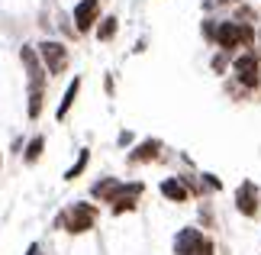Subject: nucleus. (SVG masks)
Listing matches in <instances>:
<instances>
[{"instance_id": "21", "label": "nucleus", "mask_w": 261, "mask_h": 255, "mask_svg": "<svg viewBox=\"0 0 261 255\" xmlns=\"http://www.w3.org/2000/svg\"><path fill=\"white\" fill-rule=\"evenodd\" d=\"M258 52H261V26H258Z\"/></svg>"}, {"instance_id": "12", "label": "nucleus", "mask_w": 261, "mask_h": 255, "mask_svg": "<svg viewBox=\"0 0 261 255\" xmlns=\"http://www.w3.org/2000/svg\"><path fill=\"white\" fill-rule=\"evenodd\" d=\"M116 29H119L116 16H103V19L97 23V39H100V42H110V39L116 36Z\"/></svg>"}, {"instance_id": "1", "label": "nucleus", "mask_w": 261, "mask_h": 255, "mask_svg": "<svg viewBox=\"0 0 261 255\" xmlns=\"http://www.w3.org/2000/svg\"><path fill=\"white\" fill-rule=\"evenodd\" d=\"M232 81L242 87V94H255L261 90V52L258 49H245L232 58Z\"/></svg>"}, {"instance_id": "17", "label": "nucleus", "mask_w": 261, "mask_h": 255, "mask_svg": "<svg viewBox=\"0 0 261 255\" xmlns=\"http://www.w3.org/2000/svg\"><path fill=\"white\" fill-rule=\"evenodd\" d=\"M210 65H213L216 75H226V68H232V55H229V52H219V49H216V55H213V62H210Z\"/></svg>"}, {"instance_id": "4", "label": "nucleus", "mask_w": 261, "mask_h": 255, "mask_svg": "<svg viewBox=\"0 0 261 255\" xmlns=\"http://www.w3.org/2000/svg\"><path fill=\"white\" fill-rule=\"evenodd\" d=\"M236 210L242 213L245 220H255L261 213V188L255 184V181H242V184L236 188Z\"/></svg>"}, {"instance_id": "16", "label": "nucleus", "mask_w": 261, "mask_h": 255, "mask_svg": "<svg viewBox=\"0 0 261 255\" xmlns=\"http://www.w3.org/2000/svg\"><path fill=\"white\" fill-rule=\"evenodd\" d=\"M87 161H90V152H87V149H81V155H77V161H74V165L65 171V181H74V178H81V171L87 168Z\"/></svg>"}, {"instance_id": "2", "label": "nucleus", "mask_w": 261, "mask_h": 255, "mask_svg": "<svg viewBox=\"0 0 261 255\" xmlns=\"http://www.w3.org/2000/svg\"><path fill=\"white\" fill-rule=\"evenodd\" d=\"M94 223H97V207H94V203H74V207H68L65 213L55 217V226L74 233V236H77V233L94 229Z\"/></svg>"}, {"instance_id": "20", "label": "nucleus", "mask_w": 261, "mask_h": 255, "mask_svg": "<svg viewBox=\"0 0 261 255\" xmlns=\"http://www.w3.org/2000/svg\"><path fill=\"white\" fill-rule=\"evenodd\" d=\"M216 4H232V7H239V4H242V0H216Z\"/></svg>"}, {"instance_id": "15", "label": "nucleus", "mask_w": 261, "mask_h": 255, "mask_svg": "<svg viewBox=\"0 0 261 255\" xmlns=\"http://www.w3.org/2000/svg\"><path fill=\"white\" fill-rule=\"evenodd\" d=\"M29 120H39V113H42V87H29Z\"/></svg>"}, {"instance_id": "7", "label": "nucleus", "mask_w": 261, "mask_h": 255, "mask_svg": "<svg viewBox=\"0 0 261 255\" xmlns=\"http://www.w3.org/2000/svg\"><path fill=\"white\" fill-rule=\"evenodd\" d=\"M19 58H23V65L29 71V87H42L45 84V75H48V71H42V55H39L33 45H23Z\"/></svg>"}, {"instance_id": "6", "label": "nucleus", "mask_w": 261, "mask_h": 255, "mask_svg": "<svg viewBox=\"0 0 261 255\" xmlns=\"http://www.w3.org/2000/svg\"><path fill=\"white\" fill-rule=\"evenodd\" d=\"M100 23V0H81L74 7V29L77 33H90Z\"/></svg>"}, {"instance_id": "5", "label": "nucleus", "mask_w": 261, "mask_h": 255, "mask_svg": "<svg viewBox=\"0 0 261 255\" xmlns=\"http://www.w3.org/2000/svg\"><path fill=\"white\" fill-rule=\"evenodd\" d=\"M39 55H42V65H45L48 75H62L68 68V49L62 42H52V39L39 42Z\"/></svg>"}, {"instance_id": "8", "label": "nucleus", "mask_w": 261, "mask_h": 255, "mask_svg": "<svg viewBox=\"0 0 261 255\" xmlns=\"http://www.w3.org/2000/svg\"><path fill=\"white\" fill-rule=\"evenodd\" d=\"M123 184H126V181H119V178H100L97 184L90 188V197H94V200H103V203L113 207V203L119 200V194H123Z\"/></svg>"}, {"instance_id": "13", "label": "nucleus", "mask_w": 261, "mask_h": 255, "mask_svg": "<svg viewBox=\"0 0 261 255\" xmlns=\"http://www.w3.org/2000/svg\"><path fill=\"white\" fill-rule=\"evenodd\" d=\"M42 149H45V136H33L29 139V146H26V165H36L39 161V155H42Z\"/></svg>"}, {"instance_id": "19", "label": "nucleus", "mask_w": 261, "mask_h": 255, "mask_svg": "<svg viewBox=\"0 0 261 255\" xmlns=\"http://www.w3.org/2000/svg\"><path fill=\"white\" fill-rule=\"evenodd\" d=\"M200 184H203L206 191H223V181H219L216 175H210V171H203V175H200Z\"/></svg>"}, {"instance_id": "3", "label": "nucleus", "mask_w": 261, "mask_h": 255, "mask_svg": "<svg viewBox=\"0 0 261 255\" xmlns=\"http://www.w3.org/2000/svg\"><path fill=\"white\" fill-rule=\"evenodd\" d=\"M206 249H213V239L203 236V229L184 226L174 236V255H203Z\"/></svg>"}, {"instance_id": "14", "label": "nucleus", "mask_w": 261, "mask_h": 255, "mask_svg": "<svg viewBox=\"0 0 261 255\" xmlns=\"http://www.w3.org/2000/svg\"><path fill=\"white\" fill-rule=\"evenodd\" d=\"M139 207V197H133V194H119V200L113 203V217H123V213H133Z\"/></svg>"}, {"instance_id": "11", "label": "nucleus", "mask_w": 261, "mask_h": 255, "mask_svg": "<svg viewBox=\"0 0 261 255\" xmlns=\"http://www.w3.org/2000/svg\"><path fill=\"white\" fill-rule=\"evenodd\" d=\"M77 90H81V78H74L71 84H68V90H65V97H62V104H58V120H65L68 117V110L74 107V100H77Z\"/></svg>"}, {"instance_id": "22", "label": "nucleus", "mask_w": 261, "mask_h": 255, "mask_svg": "<svg viewBox=\"0 0 261 255\" xmlns=\"http://www.w3.org/2000/svg\"><path fill=\"white\" fill-rule=\"evenodd\" d=\"M203 255H213V249H206V252H203Z\"/></svg>"}, {"instance_id": "10", "label": "nucleus", "mask_w": 261, "mask_h": 255, "mask_svg": "<svg viewBox=\"0 0 261 255\" xmlns=\"http://www.w3.org/2000/svg\"><path fill=\"white\" fill-rule=\"evenodd\" d=\"M158 191H162V197L171 200V203H187L190 200V188L184 184V178H180V175L165 178L162 184H158Z\"/></svg>"}, {"instance_id": "9", "label": "nucleus", "mask_w": 261, "mask_h": 255, "mask_svg": "<svg viewBox=\"0 0 261 255\" xmlns=\"http://www.w3.org/2000/svg\"><path fill=\"white\" fill-rule=\"evenodd\" d=\"M158 155H162V139H142L126 158H129V165H148V161H155Z\"/></svg>"}, {"instance_id": "18", "label": "nucleus", "mask_w": 261, "mask_h": 255, "mask_svg": "<svg viewBox=\"0 0 261 255\" xmlns=\"http://www.w3.org/2000/svg\"><path fill=\"white\" fill-rule=\"evenodd\" d=\"M232 19H239V23H252V26H255V23H258V13H255V10L248 7V4H239Z\"/></svg>"}]
</instances>
